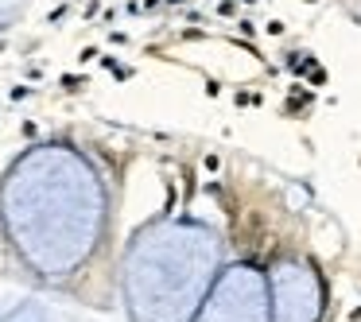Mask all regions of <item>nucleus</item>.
<instances>
[{"instance_id": "1", "label": "nucleus", "mask_w": 361, "mask_h": 322, "mask_svg": "<svg viewBox=\"0 0 361 322\" xmlns=\"http://www.w3.org/2000/svg\"><path fill=\"white\" fill-rule=\"evenodd\" d=\"M4 218L20 252L43 272H71L94 249L102 198L94 171L74 151H32L4 187Z\"/></svg>"}]
</instances>
